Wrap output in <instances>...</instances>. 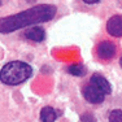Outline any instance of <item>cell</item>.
I'll use <instances>...</instances> for the list:
<instances>
[{
    "label": "cell",
    "mask_w": 122,
    "mask_h": 122,
    "mask_svg": "<svg viewBox=\"0 0 122 122\" xmlns=\"http://www.w3.org/2000/svg\"><path fill=\"white\" fill-rule=\"evenodd\" d=\"M109 121L110 122H122V110H113L109 114Z\"/></svg>",
    "instance_id": "cell-10"
},
{
    "label": "cell",
    "mask_w": 122,
    "mask_h": 122,
    "mask_svg": "<svg viewBox=\"0 0 122 122\" xmlns=\"http://www.w3.org/2000/svg\"><path fill=\"white\" fill-rule=\"evenodd\" d=\"M120 65H121V68H122V56H121V59H120Z\"/></svg>",
    "instance_id": "cell-13"
},
{
    "label": "cell",
    "mask_w": 122,
    "mask_h": 122,
    "mask_svg": "<svg viewBox=\"0 0 122 122\" xmlns=\"http://www.w3.org/2000/svg\"><path fill=\"white\" fill-rule=\"evenodd\" d=\"M56 12H57V8L55 5L42 4V5H35L33 8H29L26 10H22V12L17 14L1 17L0 18V33L3 34L13 33V31L24 29L26 26L51 21L56 16Z\"/></svg>",
    "instance_id": "cell-1"
},
{
    "label": "cell",
    "mask_w": 122,
    "mask_h": 122,
    "mask_svg": "<svg viewBox=\"0 0 122 122\" xmlns=\"http://www.w3.org/2000/svg\"><path fill=\"white\" fill-rule=\"evenodd\" d=\"M1 3H3V0H0V5H1Z\"/></svg>",
    "instance_id": "cell-14"
},
{
    "label": "cell",
    "mask_w": 122,
    "mask_h": 122,
    "mask_svg": "<svg viewBox=\"0 0 122 122\" xmlns=\"http://www.w3.org/2000/svg\"><path fill=\"white\" fill-rule=\"evenodd\" d=\"M33 74V68L22 61H10L0 70V81L4 85L16 86L27 81Z\"/></svg>",
    "instance_id": "cell-2"
},
{
    "label": "cell",
    "mask_w": 122,
    "mask_h": 122,
    "mask_svg": "<svg viewBox=\"0 0 122 122\" xmlns=\"http://www.w3.org/2000/svg\"><path fill=\"white\" fill-rule=\"evenodd\" d=\"M82 94H83V96H85L86 100L88 101V103H91V104L103 103L104 97H105V95H107L105 92H104L96 83L92 82V81L88 83V85H86L85 87H83Z\"/></svg>",
    "instance_id": "cell-3"
},
{
    "label": "cell",
    "mask_w": 122,
    "mask_h": 122,
    "mask_svg": "<svg viewBox=\"0 0 122 122\" xmlns=\"http://www.w3.org/2000/svg\"><path fill=\"white\" fill-rule=\"evenodd\" d=\"M25 36L29 40H33V42H43L46 39V33L42 27H30L25 31Z\"/></svg>",
    "instance_id": "cell-6"
},
{
    "label": "cell",
    "mask_w": 122,
    "mask_h": 122,
    "mask_svg": "<svg viewBox=\"0 0 122 122\" xmlns=\"http://www.w3.org/2000/svg\"><path fill=\"white\" fill-rule=\"evenodd\" d=\"M107 31L112 36L121 38L122 36V16L116 14V16L110 17L107 22Z\"/></svg>",
    "instance_id": "cell-4"
},
{
    "label": "cell",
    "mask_w": 122,
    "mask_h": 122,
    "mask_svg": "<svg viewBox=\"0 0 122 122\" xmlns=\"http://www.w3.org/2000/svg\"><path fill=\"white\" fill-rule=\"evenodd\" d=\"M57 118V113L52 107H44L40 112V120L43 122H53Z\"/></svg>",
    "instance_id": "cell-8"
},
{
    "label": "cell",
    "mask_w": 122,
    "mask_h": 122,
    "mask_svg": "<svg viewBox=\"0 0 122 122\" xmlns=\"http://www.w3.org/2000/svg\"><path fill=\"white\" fill-rule=\"evenodd\" d=\"M83 1H85L86 4H96V3H99L100 0H83Z\"/></svg>",
    "instance_id": "cell-12"
},
{
    "label": "cell",
    "mask_w": 122,
    "mask_h": 122,
    "mask_svg": "<svg viewBox=\"0 0 122 122\" xmlns=\"http://www.w3.org/2000/svg\"><path fill=\"white\" fill-rule=\"evenodd\" d=\"M27 1H34V0H27Z\"/></svg>",
    "instance_id": "cell-15"
},
{
    "label": "cell",
    "mask_w": 122,
    "mask_h": 122,
    "mask_svg": "<svg viewBox=\"0 0 122 122\" xmlns=\"http://www.w3.org/2000/svg\"><path fill=\"white\" fill-rule=\"evenodd\" d=\"M97 55L100 59L103 60H109L116 55V44L109 40H104V42L99 43L97 46Z\"/></svg>",
    "instance_id": "cell-5"
},
{
    "label": "cell",
    "mask_w": 122,
    "mask_h": 122,
    "mask_svg": "<svg viewBox=\"0 0 122 122\" xmlns=\"http://www.w3.org/2000/svg\"><path fill=\"white\" fill-rule=\"evenodd\" d=\"M68 73H70L71 75H75V77H83V75H86L87 70L82 64H73L68 68Z\"/></svg>",
    "instance_id": "cell-9"
},
{
    "label": "cell",
    "mask_w": 122,
    "mask_h": 122,
    "mask_svg": "<svg viewBox=\"0 0 122 122\" xmlns=\"http://www.w3.org/2000/svg\"><path fill=\"white\" fill-rule=\"evenodd\" d=\"M81 121H95V118L92 116H82Z\"/></svg>",
    "instance_id": "cell-11"
},
{
    "label": "cell",
    "mask_w": 122,
    "mask_h": 122,
    "mask_svg": "<svg viewBox=\"0 0 122 122\" xmlns=\"http://www.w3.org/2000/svg\"><path fill=\"white\" fill-rule=\"evenodd\" d=\"M91 81H92L94 83H96V85L100 87V88L103 90V91L105 92L107 95H109L110 92H112L110 83L103 77V75H100V74H94V75H92V78H91Z\"/></svg>",
    "instance_id": "cell-7"
}]
</instances>
